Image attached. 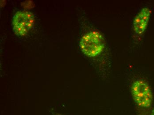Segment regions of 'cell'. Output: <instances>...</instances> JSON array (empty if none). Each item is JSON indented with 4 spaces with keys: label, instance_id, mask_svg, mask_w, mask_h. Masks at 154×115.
I'll list each match as a JSON object with an SVG mask.
<instances>
[{
    "label": "cell",
    "instance_id": "cell-4",
    "mask_svg": "<svg viewBox=\"0 0 154 115\" xmlns=\"http://www.w3.org/2000/svg\"><path fill=\"white\" fill-rule=\"evenodd\" d=\"M152 11L148 7H145L142 8L133 20L132 29L135 34L137 36H140L145 32Z\"/></svg>",
    "mask_w": 154,
    "mask_h": 115
},
{
    "label": "cell",
    "instance_id": "cell-5",
    "mask_svg": "<svg viewBox=\"0 0 154 115\" xmlns=\"http://www.w3.org/2000/svg\"><path fill=\"white\" fill-rule=\"evenodd\" d=\"M151 115H154V110H152V113Z\"/></svg>",
    "mask_w": 154,
    "mask_h": 115
},
{
    "label": "cell",
    "instance_id": "cell-1",
    "mask_svg": "<svg viewBox=\"0 0 154 115\" xmlns=\"http://www.w3.org/2000/svg\"><path fill=\"white\" fill-rule=\"evenodd\" d=\"M80 48L83 54L90 57L100 55L106 47V42L102 35L99 32L92 30L82 37Z\"/></svg>",
    "mask_w": 154,
    "mask_h": 115
},
{
    "label": "cell",
    "instance_id": "cell-2",
    "mask_svg": "<svg viewBox=\"0 0 154 115\" xmlns=\"http://www.w3.org/2000/svg\"><path fill=\"white\" fill-rule=\"evenodd\" d=\"M131 94L135 102L140 107L147 108L151 106L153 95L149 84L142 79L136 80L131 88Z\"/></svg>",
    "mask_w": 154,
    "mask_h": 115
},
{
    "label": "cell",
    "instance_id": "cell-3",
    "mask_svg": "<svg viewBox=\"0 0 154 115\" xmlns=\"http://www.w3.org/2000/svg\"><path fill=\"white\" fill-rule=\"evenodd\" d=\"M34 16L31 12L19 11L15 14L13 17V29L19 36H23L29 32L34 23Z\"/></svg>",
    "mask_w": 154,
    "mask_h": 115
}]
</instances>
